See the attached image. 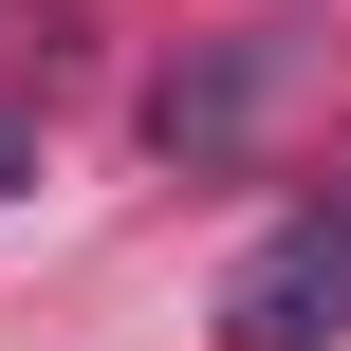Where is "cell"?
Segmentation results:
<instances>
[{"label":"cell","mask_w":351,"mask_h":351,"mask_svg":"<svg viewBox=\"0 0 351 351\" xmlns=\"http://www.w3.org/2000/svg\"><path fill=\"white\" fill-rule=\"evenodd\" d=\"M351 333V185H315L241 278H222V351H333Z\"/></svg>","instance_id":"6da1fadb"},{"label":"cell","mask_w":351,"mask_h":351,"mask_svg":"<svg viewBox=\"0 0 351 351\" xmlns=\"http://www.w3.org/2000/svg\"><path fill=\"white\" fill-rule=\"evenodd\" d=\"M19 185H37V111L0 93V204H19Z\"/></svg>","instance_id":"7a4b0ae2"}]
</instances>
